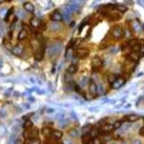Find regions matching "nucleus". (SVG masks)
Instances as JSON below:
<instances>
[{
	"instance_id": "9",
	"label": "nucleus",
	"mask_w": 144,
	"mask_h": 144,
	"mask_svg": "<svg viewBox=\"0 0 144 144\" xmlns=\"http://www.w3.org/2000/svg\"><path fill=\"white\" fill-rule=\"evenodd\" d=\"M37 133H38V131L36 130V128H31V130H27L25 132V136L28 139H36L37 136Z\"/></svg>"
},
{
	"instance_id": "3",
	"label": "nucleus",
	"mask_w": 144,
	"mask_h": 144,
	"mask_svg": "<svg viewBox=\"0 0 144 144\" xmlns=\"http://www.w3.org/2000/svg\"><path fill=\"white\" fill-rule=\"evenodd\" d=\"M91 67H92V71L97 72L101 67H103V60H101L99 56H95L91 61Z\"/></svg>"
},
{
	"instance_id": "34",
	"label": "nucleus",
	"mask_w": 144,
	"mask_h": 144,
	"mask_svg": "<svg viewBox=\"0 0 144 144\" xmlns=\"http://www.w3.org/2000/svg\"><path fill=\"white\" fill-rule=\"evenodd\" d=\"M140 134H141V135H143V136H144V127H142V128H141V130H140Z\"/></svg>"
},
{
	"instance_id": "24",
	"label": "nucleus",
	"mask_w": 144,
	"mask_h": 144,
	"mask_svg": "<svg viewBox=\"0 0 144 144\" xmlns=\"http://www.w3.org/2000/svg\"><path fill=\"white\" fill-rule=\"evenodd\" d=\"M25 144H41V141L38 139H28L25 141Z\"/></svg>"
},
{
	"instance_id": "13",
	"label": "nucleus",
	"mask_w": 144,
	"mask_h": 144,
	"mask_svg": "<svg viewBox=\"0 0 144 144\" xmlns=\"http://www.w3.org/2000/svg\"><path fill=\"white\" fill-rule=\"evenodd\" d=\"M89 54V51L87 50V48H79V50L77 51V56L80 59H85L87 58Z\"/></svg>"
},
{
	"instance_id": "30",
	"label": "nucleus",
	"mask_w": 144,
	"mask_h": 144,
	"mask_svg": "<svg viewBox=\"0 0 144 144\" xmlns=\"http://www.w3.org/2000/svg\"><path fill=\"white\" fill-rule=\"evenodd\" d=\"M91 144H103V141L99 137H96L91 140Z\"/></svg>"
},
{
	"instance_id": "26",
	"label": "nucleus",
	"mask_w": 144,
	"mask_h": 144,
	"mask_svg": "<svg viewBox=\"0 0 144 144\" xmlns=\"http://www.w3.org/2000/svg\"><path fill=\"white\" fill-rule=\"evenodd\" d=\"M43 53H44V50H43V47L41 48V51L40 52H37L36 54H35V59L37 60V61H41L42 59H43Z\"/></svg>"
},
{
	"instance_id": "12",
	"label": "nucleus",
	"mask_w": 144,
	"mask_h": 144,
	"mask_svg": "<svg viewBox=\"0 0 144 144\" xmlns=\"http://www.w3.org/2000/svg\"><path fill=\"white\" fill-rule=\"evenodd\" d=\"M23 7H24V10L27 11L29 14H33L34 11H35V7H34V5L32 2H25L24 5H23Z\"/></svg>"
},
{
	"instance_id": "32",
	"label": "nucleus",
	"mask_w": 144,
	"mask_h": 144,
	"mask_svg": "<svg viewBox=\"0 0 144 144\" xmlns=\"http://www.w3.org/2000/svg\"><path fill=\"white\" fill-rule=\"evenodd\" d=\"M116 78H117V75H113V74L109 75V77H108V81L110 82V85H112V83H113L114 81L116 80Z\"/></svg>"
},
{
	"instance_id": "35",
	"label": "nucleus",
	"mask_w": 144,
	"mask_h": 144,
	"mask_svg": "<svg viewBox=\"0 0 144 144\" xmlns=\"http://www.w3.org/2000/svg\"><path fill=\"white\" fill-rule=\"evenodd\" d=\"M90 144H91V142H90Z\"/></svg>"
},
{
	"instance_id": "19",
	"label": "nucleus",
	"mask_w": 144,
	"mask_h": 144,
	"mask_svg": "<svg viewBox=\"0 0 144 144\" xmlns=\"http://www.w3.org/2000/svg\"><path fill=\"white\" fill-rule=\"evenodd\" d=\"M52 136L54 139H56V140H61L63 137V133L61 131H59V130H53L52 131Z\"/></svg>"
},
{
	"instance_id": "29",
	"label": "nucleus",
	"mask_w": 144,
	"mask_h": 144,
	"mask_svg": "<svg viewBox=\"0 0 144 144\" xmlns=\"http://www.w3.org/2000/svg\"><path fill=\"white\" fill-rule=\"evenodd\" d=\"M32 126H33V123L31 122V120H27V122H25V123H24V127H25V128H27V130H31Z\"/></svg>"
},
{
	"instance_id": "11",
	"label": "nucleus",
	"mask_w": 144,
	"mask_h": 144,
	"mask_svg": "<svg viewBox=\"0 0 144 144\" xmlns=\"http://www.w3.org/2000/svg\"><path fill=\"white\" fill-rule=\"evenodd\" d=\"M41 24H42V21H41L40 18H37V17L32 18L31 21H29V25H31V27H33V28H38V27H41Z\"/></svg>"
},
{
	"instance_id": "6",
	"label": "nucleus",
	"mask_w": 144,
	"mask_h": 144,
	"mask_svg": "<svg viewBox=\"0 0 144 144\" xmlns=\"http://www.w3.org/2000/svg\"><path fill=\"white\" fill-rule=\"evenodd\" d=\"M89 92L92 97H96L98 95V86L93 80H89Z\"/></svg>"
},
{
	"instance_id": "2",
	"label": "nucleus",
	"mask_w": 144,
	"mask_h": 144,
	"mask_svg": "<svg viewBox=\"0 0 144 144\" xmlns=\"http://www.w3.org/2000/svg\"><path fill=\"white\" fill-rule=\"evenodd\" d=\"M110 34H112L114 40H116V41L120 40L123 37V27H122V26H118V25L114 26V27L112 28Z\"/></svg>"
},
{
	"instance_id": "17",
	"label": "nucleus",
	"mask_w": 144,
	"mask_h": 144,
	"mask_svg": "<svg viewBox=\"0 0 144 144\" xmlns=\"http://www.w3.org/2000/svg\"><path fill=\"white\" fill-rule=\"evenodd\" d=\"M27 35H28V34H27V31H26L25 28H23L21 31H20L19 33H18L17 40H18V41H24V40L27 38Z\"/></svg>"
},
{
	"instance_id": "16",
	"label": "nucleus",
	"mask_w": 144,
	"mask_h": 144,
	"mask_svg": "<svg viewBox=\"0 0 144 144\" xmlns=\"http://www.w3.org/2000/svg\"><path fill=\"white\" fill-rule=\"evenodd\" d=\"M127 58L130 60H132V61H134V62H137L139 60L141 59V55L137 54V53H135V52H131V53H128Z\"/></svg>"
},
{
	"instance_id": "18",
	"label": "nucleus",
	"mask_w": 144,
	"mask_h": 144,
	"mask_svg": "<svg viewBox=\"0 0 144 144\" xmlns=\"http://www.w3.org/2000/svg\"><path fill=\"white\" fill-rule=\"evenodd\" d=\"M123 37H125L126 40H131L132 38V29L131 28H124L123 29Z\"/></svg>"
},
{
	"instance_id": "5",
	"label": "nucleus",
	"mask_w": 144,
	"mask_h": 144,
	"mask_svg": "<svg viewBox=\"0 0 144 144\" xmlns=\"http://www.w3.org/2000/svg\"><path fill=\"white\" fill-rule=\"evenodd\" d=\"M25 51V46L23 44H17V45H15V46L13 47V50H11V52H13V54L14 55H17V56H20L23 53H24Z\"/></svg>"
},
{
	"instance_id": "4",
	"label": "nucleus",
	"mask_w": 144,
	"mask_h": 144,
	"mask_svg": "<svg viewBox=\"0 0 144 144\" xmlns=\"http://www.w3.org/2000/svg\"><path fill=\"white\" fill-rule=\"evenodd\" d=\"M99 131H100V133H101V134H106V135H107V134L112 133V132L114 131V126H113V124L106 123V124L103 125V126H100Z\"/></svg>"
},
{
	"instance_id": "7",
	"label": "nucleus",
	"mask_w": 144,
	"mask_h": 144,
	"mask_svg": "<svg viewBox=\"0 0 144 144\" xmlns=\"http://www.w3.org/2000/svg\"><path fill=\"white\" fill-rule=\"evenodd\" d=\"M124 83H125V79L124 78L117 77L116 80L112 83V88L113 89H119V88H122V86L124 85Z\"/></svg>"
},
{
	"instance_id": "22",
	"label": "nucleus",
	"mask_w": 144,
	"mask_h": 144,
	"mask_svg": "<svg viewBox=\"0 0 144 144\" xmlns=\"http://www.w3.org/2000/svg\"><path fill=\"white\" fill-rule=\"evenodd\" d=\"M91 128H92L91 125H85V126L81 128V134H83V135H88L89 132L91 131Z\"/></svg>"
},
{
	"instance_id": "33",
	"label": "nucleus",
	"mask_w": 144,
	"mask_h": 144,
	"mask_svg": "<svg viewBox=\"0 0 144 144\" xmlns=\"http://www.w3.org/2000/svg\"><path fill=\"white\" fill-rule=\"evenodd\" d=\"M13 144H21V141H20L19 139H16V140H15V142H14Z\"/></svg>"
},
{
	"instance_id": "23",
	"label": "nucleus",
	"mask_w": 144,
	"mask_h": 144,
	"mask_svg": "<svg viewBox=\"0 0 144 144\" xmlns=\"http://www.w3.org/2000/svg\"><path fill=\"white\" fill-rule=\"evenodd\" d=\"M139 119V116L137 115H127L126 116V120L127 122H130V123H133V122H136V120Z\"/></svg>"
},
{
	"instance_id": "20",
	"label": "nucleus",
	"mask_w": 144,
	"mask_h": 144,
	"mask_svg": "<svg viewBox=\"0 0 144 144\" xmlns=\"http://www.w3.org/2000/svg\"><path fill=\"white\" fill-rule=\"evenodd\" d=\"M71 11L68 9V8H64L63 9V15H62V17H63V19L64 20H69L70 18H71Z\"/></svg>"
},
{
	"instance_id": "10",
	"label": "nucleus",
	"mask_w": 144,
	"mask_h": 144,
	"mask_svg": "<svg viewBox=\"0 0 144 144\" xmlns=\"http://www.w3.org/2000/svg\"><path fill=\"white\" fill-rule=\"evenodd\" d=\"M89 137L90 139H96V137H99V135H100V131H99V128H97V127H92L91 128V131L89 132Z\"/></svg>"
},
{
	"instance_id": "21",
	"label": "nucleus",
	"mask_w": 144,
	"mask_h": 144,
	"mask_svg": "<svg viewBox=\"0 0 144 144\" xmlns=\"http://www.w3.org/2000/svg\"><path fill=\"white\" fill-rule=\"evenodd\" d=\"M52 128H50L48 126H44L43 128H42V134H43L44 136H50L52 135Z\"/></svg>"
},
{
	"instance_id": "15",
	"label": "nucleus",
	"mask_w": 144,
	"mask_h": 144,
	"mask_svg": "<svg viewBox=\"0 0 144 144\" xmlns=\"http://www.w3.org/2000/svg\"><path fill=\"white\" fill-rule=\"evenodd\" d=\"M77 71H78V65L75 63H71L69 65V68L67 69V73H69L70 75H72V74L77 73Z\"/></svg>"
},
{
	"instance_id": "8",
	"label": "nucleus",
	"mask_w": 144,
	"mask_h": 144,
	"mask_svg": "<svg viewBox=\"0 0 144 144\" xmlns=\"http://www.w3.org/2000/svg\"><path fill=\"white\" fill-rule=\"evenodd\" d=\"M51 19H52L53 21H56V23H59V21L63 20V17H62L61 11L55 10L54 13H52V15H51Z\"/></svg>"
},
{
	"instance_id": "25",
	"label": "nucleus",
	"mask_w": 144,
	"mask_h": 144,
	"mask_svg": "<svg viewBox=\"0 0 144 144\" xmlns=\"http://www.w3.org/2000/svg\"><path fill=\"white\" fill-rule=\"evenodd\" d=\"M72 56H73V50H72L71 47H69L67 50V52H65V59L67 60H70Z\"/></svg>"
},
{
	"instance_id": "1",
	"label": "nucleus",
	"mask_w": 144,
	"mask_h": 144,
	"mask_svg": "<svg viewBox=\"0 0 144 144\" xmlns=\"http://www.w3.org/2000/svg\"><path fill=\"white\" fill-rule=\"evenodd\" d=\"M61 52V45L60 44H52L47 47V56L53 58V56H58Z\"/></svg>"
},
{
	"instance_id": "14",
	"label": "nucleus",
	"mask_w": 144,
	"mask_h": 144,
	"mask_svg": "<svg viewBox=\"0 0 144 144\" xmlns=\"http://www.w3.org/2000/svg\"><path fill=\"white\" fill-rule=\"evenodd\" d=\"M141 24H140V21L137 19H134L132 21V31H134L135 33H140L141 31Z\"/></svg>"
},
{
	"instance_id": "28",
	"label": "nucleus",
	"mask_w": 144,
	"mask_h": 144,
	"mask_svg": "<svg viewBox=\"0 0 144 144\" xmlns=\"http://www.w3.org/2000/svg\"><path fill=\"white\" fill-rule=\"evenodd\" d=\"M122 124H123V122L122 120H117V122H115L113 124V126H114V130H117V128H119L120 126H122Z\"/></svg>"
},
{
	"instance_id": "31",
	"label": "nucleus",
	"mask_w": 144,
	"mask_h": 144,
	"mask_svg": "<svg viewBox=\"0 0 144 144\" xmlns=\"http://www.w3.org/2000/svg\"><path fill=\"white\" fill-rule=\"evenodd\" d=\"M11 14H13V8L9 9L8 11H7V14H6V16H5V20H6V21H8V20H9V17H10V15H11Z\"/></svg>"
},
{
	"instance_id": "27",
	"label": "nucleus",
	"mask_w": 144,
	"mask_h": 144,
	"mask_svg": "<svg viewBox=\"0 0 144 144\" xmlns=\"http://www.w3.org/2000/svg\"><path fill=\"white\" fill-rule=\"evenodd\" d=\"M115 10H118V11H122V13H125L127 10V8L123 5H115Z\"/></svg>"
}]
</instances>
